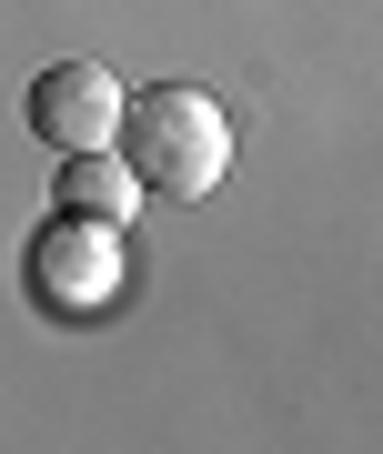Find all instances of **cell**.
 I'll return each mask as SVG.
<instances>
[{"label": "cell", "instance_id": "cell-1", "mask_svg": "<svg viewBox=\"0 0 383 454\" xmlns=\"http://www.w3.org/2000/svg\"><path fill=\"white\" fill-rule=\"evenodd\" d=\"M112 152L131 162V182H142V192H161V202H202V192H223V172H232V112H223L202 82L121 91Z\"/></svg>", "mask_w": 383, "mask_h": 454}, {"label": "cell", "instance_id": "cell-2", "mask_svg": "<svg viewBox=\"0 0 383 454\" xmlns=\"http://www.w3.org/2000/svg\"><path fill=\"white\" fill-rule=\"evenodd\" d=\"M20 293H31L51 324H91L121 293V232L81 223V212H51L31 243H20Z\"/></svg>", "mask_w": 383, "mask_h": 454}, {"label": "cell", "instance_id": "cell-3", "mask_svg": "<svg viewBox=\"0 0 383 454\" xmlns=\"http://www.w3.org/2000/svg\"><path fill=\"white\" fill-rule=\"evenodd\" d=\"M20 121H31L41 152H112V121H121V82L101 61H51L31 91H20Z\"/></svg>", "mask_w": 383, "mask_h": 454}, {"label": "cell", "instance_id": "cell-4", "mask_svg": "<svg viewBox=\"0 0 383 454\" xmlns=\"http://www.w3.org/2000/svg\"><path fill=\"white\" fill-rule=\"evenodd\" d=\"M152 192L131 182V162L121 152H61V172H51V212H81V223H131Z\"/></svg>", "mask_w": 383, "mask_h": 454}]
</instances>
